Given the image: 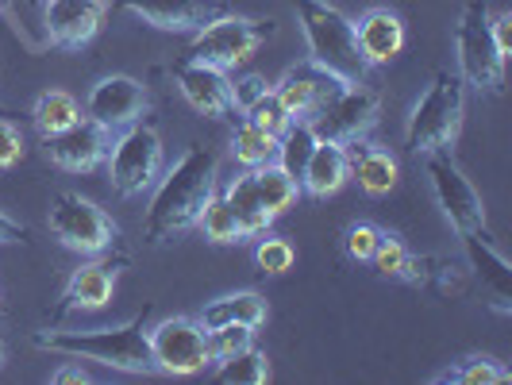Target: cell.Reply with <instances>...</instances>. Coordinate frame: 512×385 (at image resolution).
<instances>
[{"label":"cell","mask_w":512,"mask_h":385,"mask_svg":"<svg viewBox=\"0 0 512 385\" xmlns=\"http://www.w3.org/2000/svg\"><path fill=\"white\" fill-rule=\"evenodd\" d=\"M174 77H178L181 97L193 104L201 116L224 120V116L235 112V93H231L228 70H216V66H208V62L185 58V62L174 66Z\"/></svg>","instance_id":"5bb4252c"},{"label":"cell","mask_w":512,"mask_h":385,"mask_svg":"<svg viewBox=\"0 0 512 385\" xmlns=\"http://www.w3.org/2000/svg\"><path fill=\"white\" fill-rule=\"evenodd\" d=\"M216 382L266 385V382H270V359H266V351H258L255 343H251L247 351H239V355L224 359V362H220V370H216Z\"/></svg>","instance_id":"f546056e"},{"label":"cell","mask_w":512,"mask_h":385,"mask_svg":"<svg viewBox=\"0 0 512 385\" xmlns=\"http://www.w3.org/2000/svg\"><path fill=\"white\" fill-rule=\"evenodd\" d=\"M151 343V359L158 374H174V378H193L205 374L212 366V351H208V332L201 320L189 316H170L162 324H154L147 332Z\"/></svg>","instance_id":"9c48e42d"},{"label":"cell","mask_w":512,"mask_h":385,"mask_svg":"<svg viewBox=\"0 0 512 385\" xmlns=\"http://www.w3.org/2000/svg\"><path fill=\"white\" fill-rule=\"evenodd\" d=\"M351 178L347 170V151L343 143H332V139H320L305 162V174H301V193L316 197V201H328L343 189V181Z\"/></svg>","instance_id":"ffe728a7"},{"label":"cell","mask_w":512,"mask_h":385,"mask_svg":"<svg viewBox=\"0 0 512 385\" xmlns=\"http://www.w3.org/2000/svg\"><path fill=\"white\" fill-rule=\"evenodd\" d=\"M274 35L270 20H251V16H216L205 27L193 31L189 43V58L208 62L216 70H235L243 66L251 54Z\"/></svg>","instance_id":"5b68a950"},{"label":"cell","mask_w":512,"mask_h":385,"mask_svg":"<svg viewBox=\"0 0 512 385\" xmlns=\"http://www.w3.org/2000/svg\"><path fill=\"white\" fill-rule=\"evenodd\" d=\"M455 51H459V70L466 85L486 89V93H497L505 85V54L493 43L486 0L466 4L459 27H455Z\"/></svg>","instance_id":"52a82bcc"},{"label":"cell","mask_w":512,"mask_h":385,"mask_svg":"<svg viewBox=\"0 0 512 385\" xmlns=\"http://www.w3.org/2000/svg\"><path fill=\"white\" fill-rule=\"evenodd\" d=\"M339 89H343L339 77H332L328 70H320V66H312V62H301V66L285 70V77L274 85V97L285 104V112L293 120H312Z\"/></svg>","instance_id":"2e32d148"},{"label":"cell","mask_w":512,"mask_h":385,"mask_svg":"<svg viewBox=\"0 0 512 385\" xmlns=\"http://www.w3.org/2000/svg\"><path fill=\"white\" fill-rule=\"evenodd\" d=\"M266 89H270V85H266V77H258V74L243 77V81H231V93H235V108H247V104L258 101V97H262Z\"/></svg>","instance_id":"74e56055"},{"label":"cell","mask_w":512,"mask_h":385,"mask_svg":"<svg viewBox=\"0 0 512 385\" xmlns=\"http://www.w3.org/2000/svg\"><path fill=\"white\" fill-rule=\"evenodd\" d=\"M428 158V181H432V193H436L439 208L447 216V224L459 231V235H474V231H486V205L478 197V189L470 185V178L455 166V158L447 151H432Z\"/></svg>","instance_id":"30bf717a"},{"label":"cell","mask_w":512,"mask_h":385,"mask_svg":"<svg viewBox=\"0 0 512 385\" xmlns=\"http://www.w3.org/2000/svg\"><path fill=\"white\" fill-rule=\"evenodd\" d=\"M112 151V131L93 124V120H77L74 128L58 131L47 139V158L66 174H89L97 170Z\"/></svg>","instance_id":"4fadbf2b"},{"label":"cell","mask_w":512,"mask_h":385,"mask_svg":"<svg viewBox=\"0 0 512 385\" xmlns=\"http://www.w3.org/2000/svg\"><path fill=\"white\" fill-rule=\"evenodd\" d=\"M54 385H89L93 382V374L89 370H81V366H62V370H54L51 374Z\"/></svg>","instance_id":"ab89813d"},{"label":"cell","mask_w":512,"mask_h":385,"mask_svg":"<svg viewBox=\"0 0 512 385\" xmlns=\"http://www.w3.org/2000/svg\"><path fill=\"white\" fill-rule=\"evenodd\" d=\"M39 351L51 355H66V359H89L124 370V374H139L151 378L158 374L151 359V343H147V324L143 316H135L120 328H89V332H39L35 335Z\"/></svg>","instance_id":"7a4b0ae2"},{"label":"cell","mask_w":512,"mask_h":385,"mask_svg":"<svg viewBox=\"0 0 512 385\" xmlns=\"http://www.w3.org/2000/svg\"><path fill=\"white\" fill-rule=\"evenodd\" d=\"M258 328H247V324H224V328H212L208 332V351H212V362H224L239 351H247L255 343Z\"/></svg>","instance_id":"d6a6232c"},{"label":"cell","mask_w":512,"mask_h":385,"mask_svg":"<svg viewBox=\"0 0 512 385\" xmlns=\"http://www.w3.org/2000/svg\"><path fill=\"white\" fill-rule=\"evenodd\" d=\"M116 293V266L112 262H85L77 266L66 282V293H62V305L58 312H74V308H104Z\"/></svg>","instance_id":"7402d4cb"},{"label":"cell","mask_w":512,"mask_h":385,"mask_svg":"<svg viewBox=\"0 0 512 385\" xmlns=\"http://www.w3.org/2000/svg\"><path fill=\"white\" fill-rule=\"evenodd\" d=\"M378 243H382V231L374 228V224H351L347 228V255L359 258V262H370L374 251H378Z\"/></svg>","instance_id":"d590c367"},{"label":"cell","mask_w":512,"mask_h":385,"mask_svg":"<svg viewBox=\"0 0 512 385\" xmlns=\"http://www.w3.org/2000/svg\"><path fill=\"white\" fill-rule=\"evenodd\" d=\"M101 24L104 0H47L43 8L47 39L62 51H81L85 43H93Z\"/></svg>","instance_id":"9a60e30c"},{"label":"cell","mask_w":512,"mask_h":385,"mask_svg":"<svg viewBox=\"0 0 512 385\" xmlns=\"http://www.w3.org/2000/svg\"><path fill=\"white\" fill-rule=\"evenodd\" d=\"M308 124L316 139H332V143L366 139V131H374L378 124V93H370L366 85H343Z\"/></svg>","instance_id":"7c38bea8"},{"label":"cell","mask_w":512,"mask_h":385,"mask_svg":"<svg viewBox=\"0 0 512 385\" xmlns=\"http://www.w3.org/2000/svg\"><path fill=\"white\" fill-rule=\"evenodd\" d=\"M293 12L305 35L308 62L339 77L343 85H362L370 66L362 62L355 43V20H347L328 0H293Z\"/></svg>","instance_id":"3957f363"},{"label":"cell","mask_w":512,"mask_h":385,"mask_svg":"<svg viewBox=\"0 0 512 385\" xmlns=\"http://www.w3.org/2000/svg\"><path fill=\"white\" fill-rule=\"evenodd\" d=\"M462 251L470 258L474 274L482 278V289L489 293L493 308H497V312H512V270H509V262L486 243V231L462 235Z\"/></svg>","instance_id":"d6986e66"},{"label":"cell","mask_w":512,"mask_h":385,"mask_svg":"<svg viewBox=\"0 0 512 385\" xmlns=\"http://www.w3.org/2000/svg\"><path fill=\"white\" fill-rule=\"evenodd\" d=\"M104 166H108V181H112V189L120 197L147 193L154 181L162 178V166H166L158 131L147 128V124L124 128L120 139H112V151L104 158Z\"/></svg>","instance_id":"8992f818"},{"label":"cell","mask_w":512,"mask_h":385,"mask_svg":"<svg viewBox=\"0 0 512 385\" xmlns=\"http://www.w3.org/2000/svg\"><path fill=\"white\" fill-rule=\"evenodd\" d=\"M147 108H151V93H147L143 81H135L128 74H112V77H101L89 89V97H85V120H93V124H101V128H108L116 135V131L139 124L147 116Z\"/></svg>","instance_id":"8fae6325"},{"label":"cell","mask_w":512,"mask_h":385,"mask_svg":"<svg viewBox=\"0 0 512 385\" xmlns=\"http://www.w3.org/2000/svg\"><path fill=\"white\" fill-rule=\"evenodd\" d=\"M216 166L220 158L205 143H193L181 154L174 170L158 181V193L147 208V220H143L147 243H166L181 231L197 228L201 212L216 193Z\"/></svg>","instance_id":"6da1fadb"},{"label":"cell","mask_w":512,"mask_h":385,"mask_svg":"<svg viewBox=\"0 0 512 385\" xmlns=\"http://www.w3.org/2000/svg\"><path fill=\"white\" fill-rule=\"evenodd\" d=\"M343 151H347V170H351V178H359V185L370 193V197H385L393 185H397V158L382 147H374V143H366V139H351V143H343Z\"/></svg>","instance_id":"44dd1931"},{"label":"cell","mask_w":512,"mask_h":385,"mask_svg":"<svg viewBox=\"0 0 512 385\" xmlns=\"http://www.w3.org/2000/svg\"><path fill=\"white\" fill-rule=\"evenodd\" d=\"M243 112H247V120H251V124H258L262 131H270V135H282V131L293 124V116H289V112H285V104L274 97V89H266V93H262L258 101L247 104Z\"/></svg>","instance_id":"836d02e7"},{"label":"cell","mask_w":512,"mask_h":385,"mask_svg":"<svg viewBox=\"0 0 512 385\" xmlns=\"http://www.w3.org/2000/svg\"><path fill=\"white\" fill-rule=\"evenodd\" d=\"M197 228L205 231V239H212V243H243L247 239L239 220H235V212H231L228 197H220V193H212V201L201 212Z\"/></svg>","instance_id":"4dcf8cb0"},{"label":"cell","mask_w":512,"mask_h":385,"mask_svg":"<svg viewBox=\"0 0 512 385\" xmlns=\"http://www.w3.org/2000/svg\"><path fill=\"white\" fill-rule=\"evenodd\" d=\"M489 31H493V43H497V51L509 58V51H512V12L489 16Z\"/></svg>","instance_id":"f35d334b"},{"label":"cell","mask_w":512,"mask_h":385,"mask_svg":"<svg viewBox=\"0 0 512 385\" xmlns=\"http://www.w3.org/2000/svg\"><path fill=\"white\" fill-rule=\"evenodd\" d=\"M224 324H247V328H262L266 324V301L243 289V293H231V297H220L201 312V328L212 332V328H224Z\"/></svg>","instance_id":"cb8c5ba5"},{"label":"cell","mask_w":512,"mask_h":385,"mask_svg":"<svg viewBox=\"0 0 512 385\" xmlns=\"http://www.w3.org/2000/svg\"><path fill=\"white\" fill-rule=\"evenodd\" d=\"M228 205L231 212H235V220H239V228H243V235L251 239V235H266L270 231V224H274V212L266 208V201H262V193H258V181H255V170H243L239 178L228 185Z\"/></svg>","instance_id":"603a6c76"},{"label":"cell","mask_w":512,"mask_h":385,"mask_svg":"<svg viewBox=\"0 0 512 385\" xmlns=\"http://www.w3.org/2000/svg\"><path fill=\"white\" fill-rule=\"evenodd\" d=\"M255 181H258V193H262V201H266V208H270L274 216H282L285 208H289L293 201H297V197H301V181L293 178V174H285L278 162H266V166H258Z\"/></svg>","instance_id":"f1b7e54d"},{"label":"cell","mask_w":512,"mask_h":385,"mask_svg":"<svg viewBox=\"0 0 512 385\" xmlns=\"http://www.w3.org/2000/svg\"><path fill=\"white\" fill-rule=\"evenodd\" d=\"M436 382L443 385H509L512 374L489 355H470V359H459L447 374H439Z\"/></svg>","instance_id":"83f0119b"},{"label":"cell","mask_w":512,"mask_h":385,"mask_svg":"<svg viewBox=\"0 0 512 385\" xmlns=\"http://www.w3.org/2000/svg\"><path fill=\"white\" fill-rule=\"evenodd\" d=\"M462 108H466V93H462V77L439 70L432 85L424 89V97L416 101L405 128V147L412 154H432L447 151L462 128Z\"/></svg>","instance_id":"277c9868"},{"label":"cell","mask_w":512,"mask_h":385,"mask_svg":"<svg viewBox=\"0 0 512 385\" xmlns=\"http://www.w3.org/2000/svg\"><path fill=\"white\" fill-rule=\"evenodd\" d=\"M77 120H81V104H77V97H70L66 89H47V93H39V101L31 108V124H35V131H39L43 139L74 128Z\"/></svg>","instance_id":"d4e9b609"},{"label":"cell","mask_w":512,"mask_h":385,"mask_svg":"<svg viewBox=\"0 0 512 385\" xmlns=\"http://www.w3.org/2000/svg\"><path fill=\"white\" fill-rule=\"evenodd\" d=\"M0 366H4V343H0Z\"/></svg>","instance_id":"b9f144b4"},{"label":"cell","mask_w":512,"mask_h":385,"mask_svg":"<svg viewBox=\"0 0 512 385\" xmlns=\"http://www.w3.org/2000/svg\"><path fill=\"white\" fill-rule=\"evenodd\" d=\"M316 143H320V139H316L312 124H308V120H293V124L278 135V158H274V162L282 166L285 174H293V178L301 181L308 154H312V147H316Z\"/></svg>","instance_id":"4316f807"},{"label":"cell","mask_w":512,"mask_h":385,"mask_svg":"<svg viewBox=\"0 0 512 385\" xmlns=\"http://www.w3.org/2000/svg\"><path fill=\"white\" fill-rule=\"evenodd\" d=\"M20 158H24V135L8 120H0V170H12Z\"/></svg>","instance_id":"8d00e7d4"},{"label":"cell","mask_w":512,"mask_h":385,"mask_svg":"<svg viewBox=\"0 0 512 385\" xmlns=\"http://www.w3.org/2000/svg\"><path fill=\"white\" fill-rule=\"evenodd\" d=\"M112 4L158 31H197L220 16V0H112Z\"/></svg>","instance_id":"e0dca14e"},{"label":"cell","mask_w":512,"mask_h":385,"mask_svg":"<svg viewBox=\"0 0 512 385\" xmlns=\"http://www.w3.org/2000/svg\"><path fill=\"white\" fill-rule=\"evenodd\" d=\"M405 24L397 12L389 8H370L355 20V43H359V54L366 66H385L393 62L397 54L405 51Z\"/></svg>","instance_id":"ac0fdd59"},{"label":"cell","mask_w":512,"mask_h":385,"mask_svg":"<svg viewBox=\"0 0 512 385\" xmlns=\"http://www.w3.org/2000/svg\"><path fill=\"white\" fill-rule=\"evenodd\" d=\"M47 224L54 239L77 255H104L120 239L116 220L101 205L85 201L81 193H58L47 212Z\"/></svg>","instance_id":"ba28073f"},{"label":"cell","mask_w":512,"mask_h":385,"mask_svg":"<svg viewBox=\"0 0 512 385\" xmlns=\"http://www.w3.org/2000/svg\"><path fill=\"white\" fill-rule=\"evenodd\" d=\"M24 239H27V228H24V224L0 212V247H4V243H24Z\"/></svg>","instance_id":"60d3db41"},{"label":"cell","mask_w":512,"mask_h":385,"mask_svg":"<svg viewBox=\"0 0 512 385\" xmlns=\"http://www.w3.org/2000/svg\"><path fill=\"white\" fill-rule=\"evenodd\" d=\"M231 158L243 170H258V166L278 158V135H270V131H262L251 120H243L239 128L231 131Z\"/></svg>","instance_id":"484cf974"},{"label":"cell","mask_w":512,"mask_h":385,"mask_svg":"<svg viewBox=\"0 0 512 385\" xmlns=\"http://www.w3.org/2000/svg\"><path fill=\"white\" fill-rule=\"evenodd\" d=\"M382 274H389V278H409V282H416L420 278V262L409 255V247L401 243V239H393V235H382V243H378V251H374V258H370Z\"/></svg>","instance_id":"1f68e13d"},{"label":"cell","mask_w":512,"mask_h":385,"mask_svg":"<svg viewBox=\"0 0 512 385\" xmlns=\"http://www.w3.org/2000/svg\"><path fill=\"white\" fill-rule=\"evenodd\" d=\"M255 262L262 274H285L293 266V243L289 239H262L255 247Z\"/></svg>","instance_id":"e575fe53"}]
</instances>
